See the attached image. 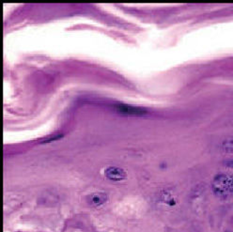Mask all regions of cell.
Instances as JSON below:
<instances>
[{
  "label": "cell",
  "instance_id": "cell-1",
  "mask_svg": "<svg viewBox=\"0 0 233 232\" xmlns=\"http://www.w3.org/2000/svg\"><path fill=\"white\" fill-rule=\"evenodd\" d=\"M214 193L222 198H226L233 195V175L219 174L214 177L211 183Z\"/></svg>",
  "mask_w": 233,
  "mask_h": 232
},
{
  "label": "cell",
  "instance_id": "cell-2",
  "mask_svg": "<svg viewBox=\"0 0 233 232\" xmlns=\"http://www.w3.org/2000/svg\"><path fill=\"white\" fill-rule=\"evenodd\" d=\"M115 109L118 113L123 115H130V116H142L146 114L147 111L143 107L133 106L130 104H119L115 106Z\"/></svg>",
  "mask_w": 233,
  "mask_h": 232
},
{
  "label": "cell",
  "instance_id": "cell-3",
  "mask_svg": "<svg viewBox=\"0 0 233 232\" xmlns=\"http://www.w3.org/2000/svg\"><path fill=\"white\" fill-rule=\"evenodd\" d=\"M105 177L111 180L114 181H120L123 180L126 178V173L122 168H119L117 166H110L107 167L105 171Z\"/></svg>",
  "mask_w": 233,
  "mask_h": 232
},
{
  "label": "cell",
  "instance_id": "cell-4",
  "mask_svg": "<svg viewBox=\"0 0 233 232\" xmlns=\"http://www.w3.org/2000/svg\"><path fill=\"white\" fill-rule=\"evenodd\" d=\"M107 199V196L104 193H96L89 196V203L93 206H101L103 205Z\"/></svg>",
  "mask_w": 233,
  "mask_h": 232
},
{
  "label": "cell",
  "instance_id": "cell-5",
  "mask_svg": "<svg viewBox=\"0 0 233 232\" xmlns=\"http://www.w3.org/2000/svg\"><path fill=\"white\" fill-rule=\"evenodd\" d=\"M222 148L226 152H233V138L226 139L222 143Z\"/></svg>",
  "mask_w": 233,
  "mask_h": 232
}]
</instances>
